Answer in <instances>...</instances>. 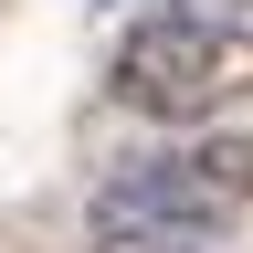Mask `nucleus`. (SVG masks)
I'll list each match as a JSON object with an SVG mask.
<instances>
[{
  "label": "nucleus",
  "mask_w": 253,
  "mask_h": 253,
  "mask_svg": "<svg viewBox=\"0 0 253 253\" xmlns=\"http://www.w3.org/2000/svg\"><path fill=\"white\" fill-rule=\"evenodd\" d=\"M243 201H253V137L190 126L158 158H116L84 221H95V253H201Z\"/></svg>",
  "instance_id": "f257e3e1"
},
{
  "label": "nucleus",
  "mask_w": 253,
  "mask_h": 253,
  "mask_svg": "<svg viewBox=\"0 0 253 253\" xmlns=\"http://www.w3.org/2000/svg\"><path fill=\"white\" fill-rule=\"evenodd\" d=\"M106 84H116V106H137L158 126L232 116L253 95V0H169V11L126 21Z\"/></svg>",
  "instance_id": "f03ea898"
}]
</instances>
